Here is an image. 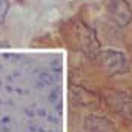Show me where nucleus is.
<instances>
[{
  "label": "nucleus",
  "mask_w": 132,
  "mask_h": 132,
  "mask_svg": "<svg viewBox=\"0 0 132 132\" xmlns=\"http://www.w3.org/2000/svg\"><path fill=\"white\" fill-rule=\"evenodd\" d=\"M97 63L108 74H121L128 68V59L118 49H103L97 54Z\"/></svg>",
  "instance_id": "obj_1"
},
{
  "label": "nucleus",
  "mask_w": 132,
  "mask_h": 132,
  "mask_svg": "<svg viewBox=\"0 0 132 132\" xmlns=\"http://www.w3.org/2000/svg\"><path fill=\"white\" fill-rule=\"evenodd\" d=\"M106 12L109 20L118 26H129L132 22V5L129 0H109L106 5Z\"/></svg>",
  "instance_id": "obj_2"
},
{
  "label": "nucleus",
  "mask_w": 132,
  "mask_h": 132,
  "mask_svg": "<svg viewBox=\"0 0 132 132\" xmlns=\"http://www.w3.org/2000/svg\"><path fill=\"white\" fill-rule=\"evenodd\" d=\"M108 104L118 112L120 115H123L125 118H131L132 120V97L128 95L123 91H115V89H109L104 94Z\"/></svg>",
  "instance_id": "obj_3"
},
{
  "label": "nucleus",
  "mask_w": 132,
  "mask_h": 132,
  "mask_svg": "<svg viewBox=\"0 0 132 132\" xmlns=\"http://www.w3.org/2000/svg\"><path fill=\"white\" fill-rule=\"evenodd\" d=\"M85 129L86 132H114L115 126L106 117L88 115L85 120Z\"/></svg>",
  "instance_id": "obj_4"
},
{
  "label": "nucleus",
  "mask_w": 132,
  "mask_h": 132,
  "mask_svg": "<svg viewBox=\"0 0 132 132\" xmlns=\"http://www.w3.org/2000/svg\"><path fill=\"white\" fill-rule=\"evenodd\" d=\"M71 94H72V98L75 100L80 106H83V108H88V106L97 103L95 94L94 92H89L83 86H72L71 88Z\"/></svg>",
  "instance_id": "obj_5"
},
{
  "label": "nucleus",
  "mask_w": 132,
  "mask_h": 132,
  "mask_svg": "<svg viewBox=\"0 0 132 132\" xmlns=\"http://www.w3.org/2000/svg\"><path fill=\"white\" fill-rule=\"evenodd\" d=\"M54 83V78H52V75L51 74H48V72H38V75H37V86L38 88H45V86H51Z\"/></svg>",
  "instance_id": "obj_6"
},
{
  "label": "nucleus",
  "mask_w": 132,
  "mask_h": 132,
  "mask_svg": "<svg viewBox=\"0 0 132 132\" xmlns=\"http://www.w3.org/2000/svg\"><path fill=\"white\" fill-rule=\"evenodd\" d=\"M11 9V2L9 0H0V25L6 22V17Z\"/></svg>",
  "instance_id": "obj_7"
},
{
  "label": "nucleus",
  "mask_w": 132,
  "mask_h": 132,
  "mask_svg": "<svg viewBox=\"0 0 132 132\" xmlns=\"http://www.w3.org/2000/svg\"><path fill=\"white\" fill-rule=\"evenodd\" d=\"M59 92H60L59 89H52V91H51V94H49V101H51V103H54L55 100L59 98Z\"/></svg>",
  "instance_id": "obj_8"
},
{
  "label": "nucleus",
  "mask_w": 132,
  "mask_h": 132,
  "mask_svg": "<svg viewBox=\"0 0 132 132\" xmlns=\"http://www.w3.org/2000/svg\"><path fill=\"white\" fill-rule=\"evenodd\" d=\"M9 121H11V118H9V117H8V115H6V117H3V118H2V120H0V123H3V125H8V123H9Z\"/></svg>",
  "instance_id": "obj_9"
},
{
  "label": "nucleus",
  "mask_w": 132,
  "mask_h": 132,
  "mask_svg": "<svg viewBox=\"0 0 132 132\" xmlns=\"http://www.w3.org/2000/svg\"><path fill=\"white\" fill-rule=\"evenodd\" d=\"M25 114H26L28 117H31V118H34V112H32V111H29V109H25Z\"/></svg>",
  "instance_id": "obj_10"
},
{
  "label": "nucleus",
  "mask_w": 132,
  "mask_h": 132,
  "mask_svg": "<svg viewBox=\"0 0 132 132\" xmlns=\"http://www.w3.org/2000/svg\"><path fill=\"white\" fill-rule=\"evenodd\" d=\"M38 115L45 117V115H46V111H45V109H38Z\"/></svg>",
  "instance_id": "obj_11"
},
{
  "label": "nucleus",
  "mask_w": 132,
  "mask_h": 132,
  "mask_svg": "<svg viewBox=\"0 0 132 132\" xmlns=\"http://www.w3.org/2000/svg\"><path fill=\"white\" fill-rule=\"evenodd\" d=\"M2 132H11V131H9V128H6V126H3V129H2Z\"/></svg>",
  "instance_id": "obj_12"
},
{
  "label": "nucleus",
  "mask_w": 132,
  "mask_h": 132,
  "mask_svg": "<svg viewBox=\"0 0 132 132\" xmlns=\"http://www.w3.org/2000/svg\"><path fill=\"white\" fill-rule=\"evenodd\" d=\"M129 2H132V0H129Z\"/></svg>",
  "instance_id": "obj_13"
}]
</instances>
